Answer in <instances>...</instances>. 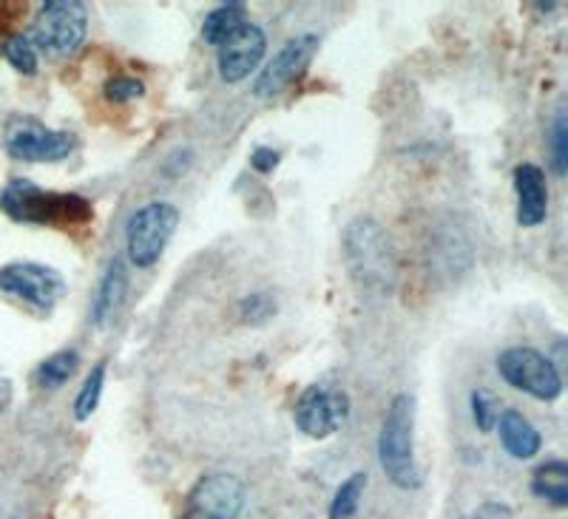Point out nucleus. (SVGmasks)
I'll list each match as a JSON object with an SVG mask.
<instances>
[{
    "instance_id": "obj_1",
    "label": "nucleus",
    "mask_w": 568,
    "mask_h": 519,
    "mask_svg": "<svg viewBox=\"0 0 568 519\" xmlns=\"http://www.w3.org/2000/svg\"><path fill=\"white\" fill-rule=\"evenodd\" d=\"M342 247L355 287L373 295V298H384V295L395 293V284H398V253H395L389 233L375 218H353L344 227Z\"/></svg>"
},
{
    "instance_id": "obj_2",
    "label": "nucleus",
    "mask_w": 568,
    "mask_h": 519,
    "mask_svg": "<svg viewBox=\"0 0 568 519\" xmlns=\"http://www.w3.org/2000/svg\"><path fill=\"white\" fill-rule=\"evenodd\" d=\"M0 211L23 225L78 227L94 218V207L80 193H58L34 185L32 180H12L0 191Z\"/></svg>"
},
{
    "instance_id": "obj_3",
    "label": "nucleus",
    "mask_w": 568,
    "mask_h": 519,
    "mask_svg": "<svg viewBox=\"0 0 568 519\" xmlns=\"http://www.w3.org/2000/svg\"><path fill=\"white\" fill-rule=\"evenodd\" d=\"M378 460L384 475L398 488H418L420 471L415 462V398L400 391L384 411L378 435Z\"/></svg>"
},
{
    "instance_id": "obj_4",
    "label": "nucleus",
    "mask_w": 568,
    "mask_h": 519,
    "mask_svg": "<svg viewBox=\"0 0 568 519\" xmlns=\"http://www.w3.org/2000/svg\"><path fill=\"white\" fill-rule=\"evenodd\" d=\"M89 34V9L80 0H45L32 23V45L52 58L78 52Z\"/></svg>"
},
{
    "instance_id": "obj_5",
    "label": "nucleus",
    "mask_w": 568,
    "mask_h": 519,
    "mask_svg": "<svg viewBox=\"0 0 568 519\" xmlns=\"http://www.w3.org/2000/svg\"><path fill=\"white\" fill-rule=\"evenodd\" d=\"M180 225V211L171 202H151L131 213L125 225V251L136 267H154Z\"/></svg>"
},
{
    "instance_id": "obj_6",
    "label": "nucleus",
    "mask_w": 568,
    "mask_h": 519,
    "mask_svg": "<svg viewBox=\"0 0 568 519\" xmlns=\"http://www.w3.org/2000/svg\"><path fill=\"white\" fill-rule=\"evenodd\" d=\"M497 373L515 389L526 391L537 400H557L562 395V375L557 373L551 358L540 355L531 346H509L497 355Z\"/></svg>"
},
{
    "instance_id": "obj_7",
    "label": "nucleus",
    "mask_w": 568,
    "mask_h": 519,
    "mask_svg": "<svg viewBox=\"0 0 568 519\" xmlns=\"http://www.w3.org/2000/svg\"><path fill=\"white\" fill-rule=\"evenodd\" d=\"M3 142L9 154L20 162H60L78 147V136L45 129L34 116H12L3 131Z\"/></svg>"
},
{
    "instance_id": "obj_8",
    "label": "nucleus",
    "mask_w": 568,
    "mask_h": 519,
    "mask_svg": "<svg viewBox=\"0 0 568 519\" xmlns=\"http://www.w3.org/2000/svg\"><path fill=\"white\" fill-rule=\"evenodd\" d=\"M0 289L38 309H54L69 293V284L54 267L38 262H12L0 267Z\"/></svg>"
},
{
    "instance_id": "obj_9",
    "label": "nucleus",
    "mask_w": 568,
    "mask_h": 519,
    "mask_svg": "<svg viewBox=\"0 0 568 519\" xmlns=\"http://www.w3.org/2000/svg\"><path fill=\"white\" fill-rule=\"evenodd\" d=\"M318 52V38L316 34H296L273 54L271 63L262 69L256 80H253V94L258 100H271L278 96L284 89H291L298 78H302L307 65L313 63Z\"/></svg>"
},
{
    "instance_id": "obj_10",
    "label": "nucleus",
    "mask_w": 568,
    "mask_h": 519,
    "mask_svg": "<svg viewBox=\"0 0 568 519\" xmlns=\"http://www.w3.org/2000/svg\"><path fill=\"white\" fill-rule=\"evenodd\" d=\"M349 415V398L344 389H327V386H307L298 395L296 420L298 431H304L313 440H324V437L336 435L344 426Z\"/></svg>"
},
{
    "instance_id": "obj_11",
    "label": "nucleus",
    "mask_w": 568,
    "mask_h": 519,
    "mask_svg": "<svg viewBox=\"0 0 568 519\" xmlns=\"http://www.w3.org/2000/svg\"><path fill=\"white\" fill-rule=\"evenodd\" d=\"M245 482L233 475H207L187 493L182 519H240Z\"/></svg>"
},
{
    "instance_id": "obj_12",
    "label": "nucleus",
    "mask_w": 568,
    "mask_h": 519,
    "mask_svg": "<svg viewBox=\"0 0 568 519\" xmlns=\"http://www.w3.org/2000/svg\"><path fill=\"white\" fill-rule=\"evenodd\" d=\"M267 52V38L256 23H245L220 45V74L225 83H242L258 69Z\"/></svg>"
},
{
    "instance_id": "obj_13",
    "label": "nucleus",
    "mask_w": 568,
    "mask_h": 519,
    "mask_svg": "<svg viewBox=\"0 0 568 519\" xmlns=\"http://www.w3.org/2000/svg\"><path fill=\"white\" fill-rule=\"evenodd\" d=\"M515 193H517V225L537 227L549 216V185L546 173L531 162L515 167Z\"/></svg>"
},
{
    "instance_id": "obj_14",
    "label": "nucleus",
    "mask_w": 568,
    "mask_h": 519,
    "mask_svg": "<svg viewBox=\"0 0 568 519\" xmlns=\"http://www.w3.org/2000/svg\"><path fill=\"white\" fill-rule=\"evenodd\" d=\"M497 431H500V442L517 460H531L540 451L542 440L540 431L529 424V417H524L517 409H506L497 415Z\"/></svg>"
},
{
    "instance_id": "obj_15",
    "label": "nucleus",
    "mask_w": 568,
    "mask_h": 519,
    "mask_svg": "<svg viewBox=\"0 0 568 519\" xmlns=\"http://www.w3.org/2000/svg\"><path fill=\"white\" fill-rule=\"evenodd\" d=\"M125 287H129V273H125V262L120 256H114L105 267V276L100 282L98 295L91 302V324L94 327H103L105 320L114 315V309L123 302Z\"/></svg>"
},
{
    "instance_id": "obj_16",
    "label": "nucleus",
    "mask_w": 568,
    "mask_h": 519,
    "mask_svg": "<svg viewBox=\"0 0 568 519\" xmlns=\"http://www.w3.org/2000/svg\"><path fill=\"white\" fill-rule=\"evenodd\" d=\"M531 491L535 497L546 500L555 508L568 506V466L566 460H549L537 466V471L531 475Z\"/></svg>"
},
{
    "instance_id": "obj_17",
    "label": "nucleus",
    "mask_w": 568,
    "mask_h": 519,
    "mask_svg": "<svg viewBox=\"0 0 568 519\" xmlns=\"http://www.w3.org/2000/svg\"><path fill=\"white\" fill-rule=\"evenodd\" d=\"M247 23L245 3H222L213 12H207L205 23H202V38L211 45H222L233 32H240Z\"/></svg>"
},
{
    "instance_id": "obj_18",
    "label": "nucleus",
    "mask_w": 568,
    "mask_h": 519,
    "mask_svg": "<svg viewBox=\"0 0 568 519\" xmlns=\"http://www.w3.org/2000/svg\"><path fill=\"white\" fill-rule=\"evenodd\" d=\"M78 366H80L78 349H60V353H54L52 358H45L43 364L38 366L34 380H38L40 389L54 391V389H60V386H65L71 378H74Z\"/></svg>"
},
{
    "instance_id": "obj_19",
    "label": "nucleus",
    "mask_w": 568,
    "mask_h": 519,
    "mask_svg": "<svg viewBox=\"0 0 568 519\" xmlns=\"http://www.w3.org/2000/svg\"><path fill=\"white\" fill-rule=\"evenodd\" d=\"M364 486H367V475L358 471V475H349L347 480L338 486L336 497L329 502V519H353L358 511V502L364 497Z\"/></svg>"
},
{
    "instance_id": "obj_20",
    "label": "nucleus",
    "mask_w": 568,
    "mask_h": 519,
    "mask_svg": "<svg viewBox=\"0 0 568 519\" xmlns=\"http://www.w3.org/2000/svg\"><path fill=\"white\" fill-rule=\"evenodd\" d=\"M105 366H109L105 360L94 364V369H91L89 378H85L83 389L78 391V400H74V417H78V420H89V417L98 411L105 386Z\"/></svg>"
},
{
    "instance_id": "obj_21",
    "label": "nucleus",
    "mask_w": 568,
    "mask_h": 519,
    "mask_svg": "<svg viewBox=\"0 0 568 519\" xmlns=\"http://www.w3.org/2000/svg\"><path fill=\"white\" fill-rule=\"evenodd\" d=\"M3 54H7L12 69L20 71V74H27V78L38 74V49H34L27 34H12L3 43Z\"/></svg>"
},
{
    "instance_id": "obj_22",
    "label": "nucleus",
    "mask_w": 568,
    "mask_h": 519,
    "mask_svg": "<svg viewBox=\"0 0 568 519\" xmlns=\"http://www.w3.org/2000/svg\"><path fill=\"white\" fill-rule=\"evenodd\" d=\"M551 167H555L557 176L568 171V116L566 109H557L555 122H551Z\"/></svg>"
},
{
    "instance_id": "obj_23",
    "label": "nucleus",
    "mask_w": 568,
    "mask_h": 519,
    "mask_svg": "<svg viewBox=\"0 0 568 519\" xmlns=\"http://www.w3.org/2000/svg\"><path fill=\"white\" fill-rule=\"evenodd\" d=\"M469 404H471V420H475V426H478L480 431L495 429L497 415H500V411H497L495 395L486 389H475L471 391Z\"/></svg>"
},
{
    "instance_id": "obj_24",
    "label": "nucleus",
    "mask_w": 568,
    "mask_h": 519,
    "mask_svg": "<svg viewBox=\"0 0 568 519\" xmlns=\"http://www.w3.org/2000/svg\"><path fill=\"white\" fill-rule=\"evenodd\" d=\"M103 91L109 100H114V103H129V100H136V96L145 94V83H142L140 78L120 74V78H111Z\"/></svg>"
},
{
    "instance_id": "obj_25",
    "label": "nucleus",
    "mask_w": 568,
    "mask_h": 519,
    "mask_svg": "<svg viewBox=\"0 0 568 519\" xmlns=\"http://www.w3.org/2000/svg\"><path fill=\"white\" fill-rule=\"evenodd\" d=\"M240 313H242V320H247V324H265V320L276 313V302L265 293L247 295L245 302H242Z\"/></svg>"
},
{
    "instance_id": "obj_26",
    "label": "nucleus",
    "mask_w": 568,
    "mask_h": 519,
    "mask_svg": "<svg viewBox=\"0 0 568 519\" xmlns=\"http://www.w3.org/2000/svg\"><path fill=\"white\" fill-rule=\"evenodd\" d=\"M278 162H282V154H278V151H273V147H267V145H258L256 151L251 154V167H253V171H258V173H273V171H276Z\"/></svg>"
},
{
    "instance_id": "obj_27",
    "label": "nucleus",
    "mask_w": 568,
    "mask_h": 519,
    "mask_svg": "<svg viewBox=\"0 0 568 519\" xmlns=\"http://www.w3.org/2000/svg\"><path fill=\"white\" fill-rule=\"evenodd\" d=\"M12 406V380L7 375H0V415Z\"/></svg>"
},
{
    "instance_id": "obj_28",
    "label": "nucleus",
    "mask_w": 568,
    "mask_h": 519,
    "mask_svg": "<svg viewBox=\"0 0 568 519\" xmlns=\"http://www.w3.org/2000/svg\"><path fill=\"white\" fill-rule=\"evenodd\" d=\"M464 519H484V517H480V513L475 511V513H469V517H464Z\"/></svg>"
}]
</instances>
